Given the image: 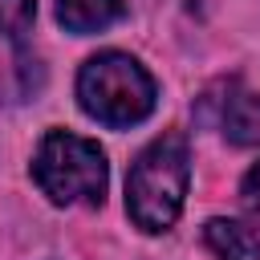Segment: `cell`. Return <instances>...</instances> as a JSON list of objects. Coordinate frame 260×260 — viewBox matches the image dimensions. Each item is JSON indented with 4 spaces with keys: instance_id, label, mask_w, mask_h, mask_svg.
Here are the masks:
<instances>
[{
    "instance_id": "6da1fadb",
    "label": "cell",
    "mask_w": 260,
    "mask_h": 260,
    "mask_svg": "<svg viewBox=\"0 0 260 260\" xmlns=\"http://www.w3.org/2000/svg\"><path fill=\"white\" fill-rule=\"evenodd\" d=\"M191 179V150L183 134H158L126 175V211L142 232H167L187 195Z\"/></svg>"
},
{
    "instance_id": "7a4b0ae2",
    "label": "cell",
    "mask_w": 260,
    "mask_h": 260,
    "mask_svg": "<svg viewBox=\"0 0 260 260\" xmlns=\"http://www.w3.org/2000/svg\"><path fill=\"white\" fill-rule=\"evenodd\" d=\"M77 102L81 110L102 122V126H138L142 118H150L158 89L154 77L126 53H98L81 65L77 73Z\"/></svg>"
},
{
    "instance_id": "3957f363",
    "label": "cell",
    "mask_w": 260,
    "mask_h": 260,
    "mask_svg": "<svg viewBox=\"0 0 260 260\" xmlns=\"http://www.w3.org/2000/svg\"><path fill=\"white\" fill-rule=\"evenodd\" d=\"M32 179L53 203H102L110 183L106 150L81 134L49 130L32 154Z\"/></svg>"
},
{
    "instance_id": "277c9868",
    "label": "cell",
    "mask_w": 260,
    "mask_h": 260,
    "mask_svg": "<svg viewBox=\"0 0 260 260\" xmlns=\"http://www.w3.org/2000/svg\"><path fill=\"white\" fill-rule=\"evenodd\" d=\"M199 122L219 126L240 146H260V93H244L236 85H215L199 98Z\"/></svg>"
},
{
    "instance_id": "5b68a950",
    "label": "cell",
    "mask_w": 260,
    "mask_h": 260,
    "mask_svg": "<svg viewBox=\"0 0 260 260\" xmlns=\"http://www.w3.org/2000/svg\"><path fill=\"white\" fill-rule=\"evenodd\" d=\"M203 240L219 260H260V232L240 219H207Z\"/></svg>"
},
{
    "instance_id": "8992f818",
    "label": "cell",
    "mask_w": 260,
    "mask_h": 260,
    "mask_svg": "<svg viewBox=\"0 0 260 260\" xmlns=\"http://www.w3.org/2000/svg\"><path fill=\"white\" fill-rule=\"evenodd\" d=\"M122 12H126L122 0H57V20H61L69 32H77V37L114 24Z\"/></svg>"
},
{
    "instance_id": "52a82bcc",
    "label": "cell",
    "mask_w": 260,
    "mask_h": 260,
    "mask_svg": "<svg viewBox=\"0 0 260 260\" xmlns=\"http://www.w3.org/2000/svg\"><path fill=\"white\" fill-rule=\"evenodd\" d=\"M32 20H37V0H0V37L20 45Z\"/></svg>"
},
{
    "instance_id": "ba28073f",
    "label": "cell",
    "mask_w": 260,
    "mask_h": 260,
    "mask_svg": "<svg viewBox=\"0 0 260 260\" xmlns=\"http://www.w3.org/2000/svg\"><path fill=\"white\" fill-rule=\"evenodd\" d=\"M240 195H244V203L252 207V211H260V162L244 175V183H240Z\"/></svg>"
}]
</instances>
